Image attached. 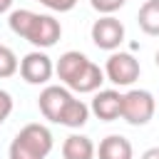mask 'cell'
<instances>
[{
  "instance_id": "6da1fadb",
  "label": "cell",
  "mask_w": 159,
  "mask_h": 159,
  "mask_svg": "<svg viewBox=\"0 0 159 159\" xmlns=\"http://www.w3.org/2000/svg\"><path fill=\"white\" fill-rule=\"evenodd\" d=\"M52 152V132L40 124H25L10 142V159H45Z\"/></svg>"
},
{
  "instance_id": "7a4b0ae2",
  "label": "cell",
  "mask_w": 159,
  "mask_h": 159,
  "mask_svg": "<svg viewBox=\"0 0 159 159\" xmlns=\"http://www.w3.org/2000/svg\"><path fill=\"white\" fill-rule=\"evenodd\" d=\"M154 109H157L154 94L147 89H129L122 94V119L134 127L147 124L154 117Z\"/></svg>"
},
{
  "instance_id": "3957f363",
  "label": "cell",
  "mask_w": 159,
  "mask_h": 159,
  "mask_svg": "<svg viewBox=\"0 0 159 159\" xmlns=\"http://www.w3.org/2000/svg\"><path fill=\"white\" fill-rule=\"evenodd\" d=\"M139 60L129 52H112L104 65V77L117 87H129L139 80Z\"/></svg>"
},
{
  "instance_id": "277c9868",
  "label": "cell",
  "mask_w": 159,
  "mask_h": 159,
  "mask_svg": "<svg viewBox=\"0 0 159 159\" xmlns=\"http://www.w3.org/2000/svg\"><path fill=\"white\" fill-rule=\"evenodd\" d=\"M60 37H62V25H60V20H55L52 15H40V12H35L25 40H27L30 45H35L37 50H47V47H52Z\"/></svg>"
},
{
  "instance_id": "5b68a950",
  "label": "cell",
  "mask_w": 159,
  "mask_h": 159,
  "mask_svg": "<svg viewBox=\"0 0 159 159\" xmlns=\"http://www.w3.org/2000/svg\"><path fill=\"white\" fill-rule=\"evenodd\" d=\"M89 35H92V42H94L99 50L114 52V50L124 42V25H122L114 15H102L99 20H94Z\"/></svg>"
},
{
  "instance_id": "8992f818",
  "label": "cell",
  "mask_w": 159,
  "mask_h": 159,
  "mask_svg": "<svg viewBox=\"0 0 159 159\" xmlns=\"http://www.w3.org/2000/svg\"><path fill=\"white\" fill-rule=\"evenodd\" d=\"M17 70H20V75H22V80L27 84H45V82H50V77L55 72V65H52V60H50L47 52L32 50V52H27L20 60Z\"/></svg>"
},
{
  "instance_id": "52a82bcc",
  "label": "cell",
  "mask_w": 159,
  "mask_h": 159,
  "mask_svg": "<svg viewBox=\"0 0 159 159\" xmlns=\"http://www.w3.org/2000/svg\"><path fill=\"white\" fill-rule=\"evenodd\" d=\"M75 94L67 89V87H62V84H47L42 92H40V97H37V107H40V112H42V117L45 119H50V122H60V117H62V112H65V107L70 104V99H72Z\"/></svg>"
},
{
  "instance_id": "ba28073f",
  "label": "cell",
  "mask_w": 159,
  "mask_h": 159,
  "mask_svg": "<svg viewBox=\"0 0 159 159\" xmlns=\"http://www.w3.org/2000/svg\"><path fill=\"white\" fill-rule=\"evenodd\" d=\"M97 119L102 122H114L122 117V94L117 89H99L92 99V107Z\"/></svg>"
},
{
  "instance_id": "9c48e42d",
  "label": "cell",
  "mask_w": 159,
  "mask_h": 159,
  "mask_svg": "<svg viewBox=\"0 0 159 159\" xmlns=\"http://www.w3.org/2000/svg\"><path fill=\"white\" fill-rule=\"evenodd\" d=\"M87 55H82V52H77V50H67V52H62L60 55V60H57V65H55V72H57V77L65 82V87L87 67Z\"/></svg>"
},
{
  "instance_id": "30bf717a",
  "label": "cell",
  "mask_w": 159,
  "mask_h": 159,
  "mask_svg": "<svg viewBox=\"0 0 159 159\" xmlns=\"http://www.w3.org/2000/svg\"><path fill=\"white\" fill-rule=\"evenodd\" d=\"M104 82V70H99V65H94L92 60L87 62V67L67 84V89L72 92H80V94H87V92H97Z\"/></svg>"
},
{
  "instance_id": "8fae6325",
  "label": "cell",
  "mask_w": 159,
  "mask_h": 159,
  "mask_svg": "<svg viewBox=\"0 0 159 159\" xmlns=\"http://www.w3.org/2000/svg\"><path fill=\"white\" fill-rule=\"evenodd\" d=\"M99 159H132V142L122 134H109L99 142Z\"/></svg>"
},
{
  "instance_id": "7c38bea8",
  "label": "cell",
  "mask_w": 159,
  "mask_h": 159,
  "mask_svg": "<svg viewBox=\"0 0 159 159\" xmlns=\"http://www.w3.org/2000/svg\"><path fill=\"white\" fill-rule=\"evenodd\" d=\"M65 159H94V144L84 134H70L62 144Z\"/></svg>"
},
{
  "instance_id": "4fadbf2b",
  "label": "cell",
  "mask_w": 159,
  "mask_h": 159,
  "mask_svg": "<svg viewBox=\"0 0 159 159\" xmlns=\"http://www.w3.org/2000/svg\"><path fill=\"white\" fill-rule=\"evenodd\" d=\"M87 119H89V107H87L82 99L72 97V99H70V104L65 107V112H62V117H60V122H57V124L70 127V129H80V127H84V124H87Z\"/></svg>"
},
{
  "instance_id": "5bb4252c",
  "label": "cell",
  "mask_w": 159,
  "mask_h": 159,
  "mask_svg": "<svg viewBox=\"0 0 159 159\" xmlns=\"http://www.w3.org/2000/svg\"><path fill=\"white\" fill-rule=\"evenodd\" d=\"M137 22L147 35L159 37V0H147L137 12Z\"/></svg>"
},
{
  "instance_id": "9a60e30c",
  "label": "cell",
  "mask_w": 159,
  "mask_h": 159,
  "mask_svg": "<svg viewBox=\"0 0 159 159\" xmlns=\"http://www.w3.org/2000/svg\"><path fill=\"white\" fill-rule=\"evenodd\" d=\"M32 17H35V12L32 10H12L10 12V17H7V25H10V30L17 35V37H22L25 40V35H27V30H30V22H32Z\"/></svg>"
},
{
  "instance_id": "2e32d148",
  "label": "cell",
  "mask_w": 159,
  "mask_h": 159,
  "mask_svg": "<svg viewBox=\"0 0 159 159\" xmlns=\"http://www.w3.org/2000/svg\"><path fill=\"white\" fill-rule=\"evenodd\" d=\"M20 62H17V55L7 47V45H0V80L5 77H12L17 72Z\"/></svg>"
},
{
  "instance_id": "e0dca14e",
  "label": "cell",
  "mask_w": 159,
  "mask_h": 159,
  "mask_svg": "<svg viewBox=\"0 0 159 159\" xmlns=\"http://www.w3.org/2000/svg\"><path fill=\"white\" fill-rule=\"evenodd\" d=\"M124 2H127V0H89V5H92L99 15H112V12H117L119 7H124Z\"/></svg>"
},
{
  "instance_id": "ac0fdd59",
  "label": "cell",
  "mask_w": 159,
  "mask_h": 159,
  "mask_svg": "<svg viewBox=\"0 0 159 159\" xmlns=\"http://www.w3.org/2000/svg\"><path fill=\"white\" fill-rule=\"evenodd\" d=\"M40 5H45L47 10H52V12H70L75 5H77V0H37Z\"/></svg>"
},
{
  "instance_id": "d6986e66",
  "label": "cell",
  "mask_w": 159,
  "mask_h": 159,
  "mask_svg": "<svg viewBox=\"0 0 159 159\" xmlns=\"http://www.w3.org/2000/svg\"><path fill=\"white\" fill-rule=\"evenodd\" d=\"M10 112H12V97L5 89H0V124L10 117Z\"/></svg>"
},
{
  "instance_id": "ffe728a7",
  "label": "cell",
  "mask_w": 159,
  "mask_h": 159,
  "mask_svg": "<svg viewBox=\"0 0 159 159\" xmlns=\"http://www.w3.org/2000/svg\"><path fill=\"white\" fill-rule=\"evenodd\" d=\"M142 159H159V147H152L142 154Z\"/></svg>"
},
{
  "instance_id": "44dd1931",
  "label": "cell",
  "mask_w": 159,
  "mask_h": 159,
  "mask_svg": "<svg viewBox=\"0 0 159 159\" xmlns=\"http://www.w3.org/2000/svg\"><path fill=\"white\" fill-rule=\"evenodd\" d=\"M10 7H12V0H0V15H2V12H7Z\"/></svg>"
},
{
  "instance_id": "7402d4cb",
  "label": "cell",
  "mask_w": 159,
  "mask_h": 159,
  "mask_svg": "<svg viewBox=\"0 0 159 159\" xmlns=\"http://www.w3.org/2000/svg\"><path fill=\"white\" fill-rule=\"evenodd\" d=\"M154 62H157V67H159V50H157V55H154Z\"/></svg>"
}]
</instances>
